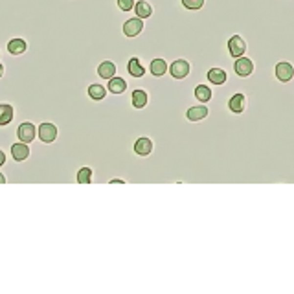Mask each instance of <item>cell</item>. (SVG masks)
Instances as JSON below:
<instances>
[{"label":"cell","mask_w":294,"mask_h":294,"mask_svg":"<svg viewBox=\"0 0 294 294\" xmlns=\"http://www.w3.org/2000/svg\"><path fill=\"white\" fill-rule=\"evenodd\" d=\"M109 92H113V94H121V92L127 90V83H125V79L123 77H111L109 79Z\"/></svg>","instance_id":"e0dca14e"},{"label":"cell","mask_w":294,"mask_h":294,"mask_svg":"<svg viewBox=\"0 0 294 294\" xmlns=\"http://www.w3.org/2000/svg\"><path fill=\"white\" fill-rule=\"evenodd\" d=\"M167 70L171 72V76H173L175 79H184V77L189 76L191 67H189V63L186 59H177L171 63V67L167 68Z\"/></svg>","instance_id":"3957f363"},{"label":"cell","mask_w":294,"mask_h":294,"mask_svg":"<svg viewBox=\"0 0 294 294\" xmlns=\"http://www.w3.org/2000/svg\"><path fill=\"white\" fill-rule=\"evenodd\" d=\"M274 72H276V77H278L281 83H289L294 77V67L291 63H287V61L278 63L276 68H274Z\"/></svg>","instance_id":"5b68a950"},{"label":"cell","mask_w":294,"mask_h":294,"mask_svg":"<svg viewBox=\"0 0 294 294\" xmlns=\"http://www.w3.org/2000/svg\"><path fill=\"white\" fill-rule=\"evenodd\" d=\"M208 113H210V111H208L206 105H197V107H189L186 116H188L189 121H201L208 116Z\"/></svg>","instance_id":"8fae6325"},{"label":"cell","mask_w":294,"mask_h":294,"mask_svg":"<svg viewBox=\"0 0 294 294\" xmlns=\"http://www.w3.org/2000/svg\"><path fill=\"white\" fill-rule=\"evenodd\" d=\"M127 72L133 77H143V74H145V68H143L142 61L138 59V57H131V59H129V63H127Z\"/></svg>","instance_id":"4fadbf2b"},{"label":"cell","mask_w":294,"mask_h":294,"mask_svg":"<svg viewBox=\"0 0 294 294\" xmlns=\"http://www.w3.org/2000/svg\"><path fill=\"white\" fill-rule=\"evenodd\" d=\"M228 109L234 114L245 113V109H247V98H245V94H234V96L230 98V101H228Z\"/></svg>","instance_id":"9c48e42d"},{"label":"cell","mask_w":294,"mask_h":294,"mask_svg":"<svg viewBox=\"0 0 294 294\" xmlns=\"http://www.w3.org/2000/svg\"><path fill=\"white\" fill-rule=\"evenodd\" d=\"M195 98L201 101V103H208L211 99V89L206 87V85H199L195 89Z\"/></svg>","instance_id":"7402d4cb"},{"label":"cell","mask_w":294,"mask_h":294,"mask_svg":"<svg viewBox=\"0 0 294 294\" xmlns=\"http://www.w3.org/2000/svg\"><path fill=\"white\" fill-rule=\"evenodd\" d=\"M4 164H6V153L0 149V167L4 166Z\"/></svg>","instance_id":"484cf974"},{"label":"cell","mask_w":294,"mask_h":294,"mask_svg":"<svg viewBox=\"0 0 294 294\" xmlns=\"http://www.w3.org/2000/svg\"><path fill=\"white\" fill-rule=\"evenodd\" d=\"M228 52H230V55H232L234 59L245 55V52H247V43H245V39H243L241 35L230 37V41H228Z\"/></svg>","instance_id":"7a4b0ae2"},{"label":"cell","mask_w":294,"mask_h":294,"mask_svg":"<svg viewBox=\"0 0 294 294\" xmlns=\"http://www.w3.org/2000/svg\"><path fill=\"white\" fill-rule=\"evenodd\" d=\"M153 151V142L149 140V138H145V136H142V138H138L135 142V153L136 155H140V157H147V155H151Z\"/></svg>","instance_id":"30bf717a"},{"label":"cell","mask_w":294,"mask_h":294,"mask_svg":"<svg viewBox=\"0 0 294 294\" xmlns=\"http://www.w3.org/2000/svg\"><path fill=\"white\" fill-rule=\"evenodd\" d=\"M234 70L235 74L239 77H249L252 72H254V63L249 59V57H245V55H241V57H237L234 63Z\"/></svg>","instance_id":"277c9868"},{"label":"cell","mask_w":294,"mask_h":294,"mask_svg":"<svg viewBox=\"0 0 294 294\" xmlns=\"http://www.w3.org/2000/svg\"><path fill=\"white\" fill-rule=\"evenodd\" d=\"M167 68L169 67H167V63L164 59H153L149 70H151V74L155 77H162L167 72Z\"/></svg>","instance_id":"d6986e66"},{"label":"cell","mask_w":294,"mask_h":294,"mask_svg":"<svg viewBox=\"0 0 294 294\" xmlns=\"http://www.w3.org/2000/svg\"><path fill=\"white\" fill-rule=\"evenodd\" d=\"M143 30V21L142 19H138V17H135V19H129L127 23L123 24V33H125V37H136V35H140Z\"/></svg>","instance_id":"8992f818"},{"label":"cell","mask_w":294,"mask_h":294,"mask_svg":"<svg viewBox=\"0 0 294 294\" xmlns=\"http://www.w3.org/2000/svg\"><path fill=\"white\" fill-rule=\"evenodd\" d=\"M182 6L186 9H191V11H197L204 6V0H182Z\"/></svg>","instance_id":"cb8c5ba5"},{"label":"cell","mask_w":294,"mask_h":294,"mask_svg":"<svg viewBox=\"0 0 294 294\" xmlns=\"http://www.w3.org/2000/svg\"><path fill=\"white\" fill-rule=\"evenodd\" d=\"M26 48H28V45H26V41L24 39H11L8 43V50L11 55H23L24 52H26Z\"/></svg>","instance_id":"2e32d148"},{"label":"cell","mask_w":294,"mask_h":294,"mask_svg":"<svg viewBox=\"0 0 294 294\" xmlns=\"http://www.w3.org/2000/svg\"><path fill=\"white\" fill-rule=\"evenodd\" d=\"M17 136H19V140L24 143H30L35 140V136H37V127L30 123V121H23L19 129H17Z\"/></svg>","instance_id":"6da1fadb"},{"label":"cell","mask_w":294,"mask_h":294,"mask_svg":"<svg viewBox=\"0 0 294 294\" xmlns=\"http://www.w3.org/2000/svg\"><path fill=\"white\" fill-rule=\"evenodd\" d=\"M13 116H15L13 107L8 105V103H0V127L9 125L13 121Z\"/></svg>","instance_id":"5bb4252c"},{"label":"cell","mask_w":294,"mask_h":294,"mask_svg":"<svg viewBox=\"0 0 294 294\" xmlns=\"http://www.w3.org/2000/svg\"><path fill=\"white\" fill-rule=\"evenodd\" d=\"M0 184H6V177L0 173Z\"/></svg>","instance_id":"83f0119b"},{"label":"cell","mask_w":294,"mask_h":294,"mask_svg":"<svg viewBox=\"0 0 294 294\" xmlns=\"http://www.w3.org/2000/svg\"><path fill=\"white\" fill-rule=\"evenodd\" d=\"M226 72L223 68H210L208 70V81L213 85H225L226 83Z\"/></svg>","instance_id":"9a60e30c"},{"label":"cell","mask_w":294,"mask_h":294,"mask_svg":"<svg viewBox=\"0 0 294 294\" xmlns=\"http://www.w3.org/2000/svg\"><path fill=\"white\" fill-rule=\"evenodd\" d=\"M39 138H41V142L52 143L57 138V127L53 123H41L39 125Z\"/></svg>","instance_id":"52a82bcc"},{"label":"cell","mask_w":294,"mask_h":294,"mask_svg":"<svg viewBox=\"0 0 294 294\" xmlns=\"http://www.w3.org/2000/svg\"><path fill=\"white\" fill-rule=\"evenodd\" d=\"M4 76V65H2V63H0V77Z\"/></svg>","instance_id":"f1b7e54d"},{"label":"cell","mask_w":294,"mask_h":294,"mask_svg":"<svg viewBox=\"0 0 294 294\" xmlns=\"http://www.w3.org/2000/svg\"><path fill=\"white\" fill-rule=\"evenodd\" d=\"M77 182H79V184H90L92 182L90 167H81V169L77 171Z\"/></svg>","instance_id":"603a6c76"},{"label":"cell","mask_w":294,"mask_h":294,"mask_svg":"<svg viewBox=\"0 0 294 294\" xmlns=\"http://www.w3.org/2000/svg\"><path fill=\"white\" fill-rule=\"evenodd\" d=\"M118 8L121 11H131L135 8V0H118Z\"/></svg>","instance_id":"d4e9b609"},{"label":"cell","mask_w":294,"mask_h":294,"mask_svg":"<svg viewBox=\"0 0 294 294\" xmlns=\"http://www.w3.org/2000/svg\"><path fill=\"white\" fill-rule=\"evenodd\" d=\"M131 98H133V107H135V109H143V107L147 105V92L142 90V89L133 92Z\"/></svg>","instance_id":"44dd1931"},{"label":"cell","mask_w":294,"mask_h":294,"mask_svg":"<svg viewBox=\"0 0 294 294\" xmlns=\"http://www.w3.org/2000/svg\"><path fill=\"white\" fill-rule=\"evenodd\" d=\"M98 76L101 79H111V77L116 76V65H114L113 61H103L101 65L98 67Z\"/></svg>","instance_id":"7c38bea8"},{"label":"cell","mask_w":294,"mask_h":294,"mask_svg":"<svg viewBox=\"0 0 294 294\" xmlns=\"http://www.w3.org/2000/svg\"><path fill=\"white\" fill-rule=\"evenodd\" d=\"M89 96H90L94 101H101V99H105V96H107V89L103 85L94 83L89 87Z\"/></svg>","instance_id":"ffe728a7"},{"label":"cell","mask_w":294,"mask_h":294,"mask_svg":"<svg viewBox=\"0 0 294 294\" xmlns=\"http://www.w3.org/2000/svg\"><path fill=\"white\" fill-rule=\"evenodd\" d=\"M111 184H123V181H120V179H114V181H111Z\"/></svg>","instance_id":"4316f807"},{"label":"cell","mask_w":294,"mask_h":294,"mask_svg":"<svg viewBox=\"0 0 294 294\" xmlns=\"http://www.w3.org/2000/svg\"><path fill=\"white\" fill-rule=\"evenodd\" d=\"M11 157H13V160H17V162H24V160L30 157L28 143H24V142L13 143V145H11Z\"/></svg>","instance_id":"ba28073f"},{"label":"cell","mask_w":294,"mask_h":294,"mask_svg":"<svg viewBox=\"0 0 294 294\" xmlns=\"http://www.w3.org/2000/svg\"><path fill=\"white\" fill-rule=\"evenodd\" d=\"M136 11V15H138V19H147V17L153 15V8L149 2H145V0H140V2H136L135 8H133Z\"/></svg>","instance_id":"ac0fdd59"}]
</instances>
